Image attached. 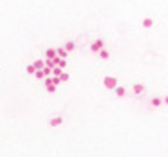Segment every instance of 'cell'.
Listing matches in <instances>:
<instances>
[{"label":"cell","instance_id":"2","mask_svg":"<svg viewBox=\"0 0 168 157\" xmlns=\"http://www.w3.org/2000/svg\"><path fill=\"white\" fill-rule=\"evenodd\" d=\"M152 24H154L152 18H145V20H143V27H152Z\"/></svg>","mask_w":168,"mask_h":157},{"label":"cell","instance_id":"1","mask_svg":"<svg viewBox=\"0 0 168 157\" xmlns=\"http://www.w3.org/2000/svg\"><path fill=\"white\" fill-rule=\"evenodd\" d=\"M105 85H107V87H110V88H112V87H116V80H114V78H107V80H105Z\"/></svg>","mask_w":168,"mask_h":157},{"label":"cell","instance_id":"3","mask_svg":"<svg viewBox=\"0 0 168 157\" xmlns=\"http://www.w3.org/2000/svg\"><path fill=\"white\" fill-rule=\"evenodd\" d=\"M116 92L119 94V96H123V94H125V88H123V87H119V88H118V90H116Z\"/></svg>","mask_w":168,"mask_h":157},{"label":"cell","instance_id":"4","mask_svg":"<svg viewBox=\"0 0 168 157\" xmlns=\"http://www.w3.org/2000/svg\"><path fill=\"white\" fill-rule=\"evenodd\" d=\"M134 90H136V92H143V87H141V85H136V87H134Z\"/></svg>","mask_w":168,"mask_h":157},{"label":"cell","instance_id":"5","mask_svg":"<svg viewBox=\"0 0 168 157\" xmlns=\"http://www.w3.org/2000/svg\"><path fill=\"white\" fill-rule=\"evenodd\" d=\"M166 103H168V98H166Z\"/></svg>","mask_w":168,"mask_h":157}]
</instances>
